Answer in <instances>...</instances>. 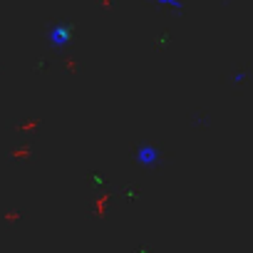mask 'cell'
<instances>
[{"instance_id": "cell-1", "label": "cell", "mask_w": 253, "mask_h": 253, "mask_svg": "<svg viewBox=\"0 0 253 253\" xmlns=\"http://www.w3.org/2000/svg\"><path fill=\"white\" fill-rule=\"evenodd\" d=\"M75 40V25L67 23V20H52L47 28H45V42L50 50L55 52H62L72 45Z\"/></svg>"}, {"instance_id": "cell-2", "label": "cell", "mask_w": 253, "mask_h": 253, "mask_svg": "<svg viewBox=\"0 0 253 253\" xmlns=\"http://www.w3.org/2000/svg\"><path fill=\"white\" fill-rule=\"evenodd\" d=\"M134 164L139 169L154 171V169L164 167V149L159 144H154V142H142L134 149Z\"/></svg>"}, {"instance_id": "cell-3", "label": "cell", "mask_w": 253, "mask_h": 253, "mask_svg": "<svg viewBox=\"0 0 253 253\" xmlns=\"http://www.w3.org/2000/svg\"><path fill=\"white\" fill-rule=\"evenodd\" d=\"M152 5L159 8V10H169L176 18H184V13H186V3H184V0H152Z\"/></svg>"}, {"instance_id": "cell-4", "label": "cell", "mask_w": 253, "mask_h": 253, "mask_svg": "<svg viewBox=\"0 0 253 253\" xmlns=\"http://www.w3.org/2000/svg\"><path fill=\"white\" fill-rule=\"evenodd\" d=\"M248 80V70H236L233 72V84H243Z\"/></svg>"}, {"instance_id": "cell-5", "label": "cell", "mask_w": 253, "mask_h": 253, "mask_svg": "<svg viewBox=\"0 0 253 253\" xmlns=\"http://www.w3.org/2000/svg\"><path fill=\"white\" fill-rule=\"evenodd\" d=\"M221 3H223V5H228V3H231V0H221Z\"/></svg>"}, {"instance_id": "cell-6", "label": "cell", "mask_w": 253, "mask_h": 253, "mask_svg": "<svg viewBox=\"0 0 253 253\" xmlns=\"http://www.w3.org/2000/svg\"><path fill=\"white\" fill-rule=\"evenodd\" d=\"M147 3H152V0H147Z\"/></svg>"}]
</instances>
